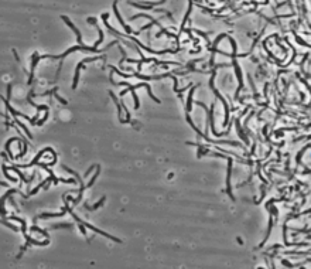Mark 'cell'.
<instances>
[{
  "instance_id": "7",
  "label": "cell",
  "mask_w": 311,
  "mask_h": 269,
  "mask_svg": "<svg viewBox=\"0 0 311 269\" xmlns=\"http://www.w3.org/2000/svg\"><path fill=\"white\" fill-rule=\"evenodd\" d=\"M103 201H105V197H103V198H102V200H100L99 202H96L95 205H92V207H91V205H88V204H85V207L88 208V210H96L98 207H99V205H102V202H103Z\"/></svg>"
},
{
  "instance_id": "8",
  "label": "cell",
  "mask_w": 311,
  "mask_h": 269,
  "mask_svg": "<svg viewBox=\"0 0 311 269\" xmlns=\"http://www.w3.org/2000/svg\"><path fill=\"white\" fill-rule=\"evenodd\" d=\"M294 36H296V40H297V43H298L300 45H307V47H308V43H306V41H303L301 38H300L298 36H297L296 33H294Z\"/></svg>"
},
{
  "instance_id": "11",
  "label": "cell",
  "mask_w": 311,
  "mask_h": 269,
  "mask_svg": "<svg viewBox=\"0 0 311 269\" xmlns=\"http://www.w3.org/2000/svg\"><path fill=\"white\" fill-rule=\"evenodd\" d=\"M47 118H48V113H45V116L43 118V119H40V120H37V123H36V125H43V123H44V122H45V119H47Z\"/></svg>"
},
{
  "instance_id": "6",
  "label": "cell",
  "mask_w": 311,
  "mask_h": 269,
  "mask_svg": "<svg viewBox=\"0 0 311 269\" xmlns=\"http://www.w3.org/2000/svg\"><path fill=\"white\" fill-rule=\"evenodd\" d=\"M308 147H310V145H307L306 147H304L303 150H300L298 152V155H297V164H300V162H301V156H303V153L306 152V150H308Z\"/></svg>"
},
{
  "instance_id": "1",
  "label": "cell",
  "mask_w": 311,
  "mask_h": 269,
  "mask_svg": "<svg viewBox=\"0 0 311 269\" xmlns=\"http://www.w3.org/2000/svg\"><path fill=\"white\" fill-rule=\"evenodd\" d=\"M99 58H103V55H98V57H91V58H85V60H82L81 62L78 64V67H76V71H75V78H74V84H72V88H76V84H78V76H79V69L82 68V65L85 64V62H91V61H96L99 60Z\"/></svg>"
},
{
  "instance_id": "10",
  "label": "cell",
  "mask_w": 311,
  "mask_h": 269,
  "mask_svg": "<svg viewBox=\"0 0 311 269\" xmlns=\"http://www.w3.org/2000/svg\"><path fill=\"white\" fill-rule=\"evenodd\" d=\"M132 6H136V7H140V9H144V6H142V4H137V3H130ZM153 7V4H150V6H147L146 9H151Z\"/></svg>"
},
{
  "instance_id": "3",
  "label": "cell",
  "mask_w": 311,
  "mask_h": 269,
  "mask_svg": "<svg viewBox=\"0 0 311 269\" xmlns=\"http://www.w3.org/2000/svg\"><path fill=\"white\" fill-rule=\"evenodd\" d=\"M117 3H113V9H115V13H116V17H117V20H119V23H120L122 24V27H123V29L125 30H126L127 31V33H132V30H130V27H129L127 26V24L126 23H125L123 21V19H122V17H120V14H119V12H117Z\"/></svg>"
},
{
  "instance_id": "9",
  "label": "cell",
  "mask_w": 311,
  "mask_h": 269,
  "mask_svg": "<svg viewBox=\"0 0 311 269\" xmlns=\"http://www.w3.org/2000/svg\"><path fill=\"white\" fill-rule=\"evenodd\" d=\"M54 96H55V99H57V101H59V102H61L62 105H67V101H65V99H62L61 96H58V95H57V92L54 94Z\"/></svg>"
},
{
  "instance_id": "2",
  "label": "cell",
  "mask_w": 311,
  "mask_h": 269,
  "mask_svg": "<svg viewBox=\"0 0 311 269\" xmlns=\"http://www.w3.org/2000/svg\"><path fill=\"white\" fill-rule=\"evenodd\" d=\"M62 20H64V21L67 23V24H68L69 27H71L72 30H74V33L76 34V37H78V44H79V45H82V38H81V33H79V30L76 29V27H75V26H74V24H72L71 21H69V19H68V17L62 16Z\"/></svg>"
},
{
  "instance_id": "4",
  "label": "cell",
  "mask_w": 311,
  "mask_h": 269,
  "mask_svg": "<svg viewBox=\"0 0 311 269\" xmlns=\"http://www.w3.org/2000/svg\"><path fill=\"white\" fill-rule=\"evenodd\" d=\"M2 167H3V173H4V176H6V179H9V180H12V181H13V183H17V181H19V180H17V179H16V177H12V176H9V172H7V167H6V164H3Z\"/></svg>"
},
{
  "instance_id": "5",
  "label": "cell",
  "mask_w": 311,
  "mask_h": 269,
  "mask_svg": "<svg viewBox=\"0 0 311 269\" xmlns=\"http://www.w3.org/2000/svg\"><path fill=\"white\" fill-rule=\"evenodd\" d=\"M193 94L194 89L190 91V95H188V103H187V112H191V103H193Z\"/></svg>"
}]
</instances>
